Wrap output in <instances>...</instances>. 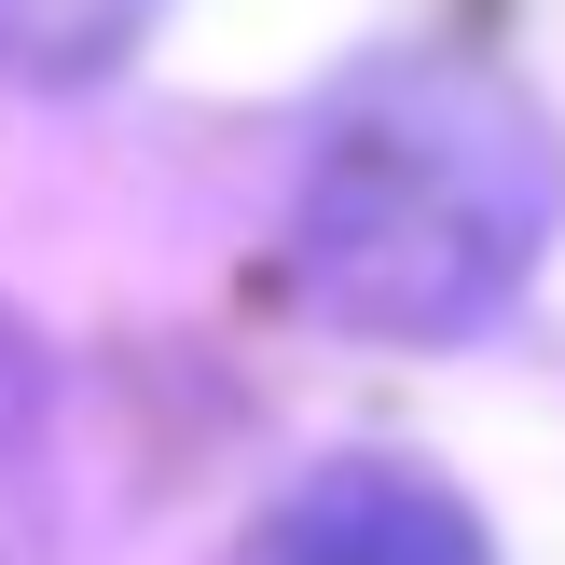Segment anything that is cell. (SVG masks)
<instances>
[{"label": "cell", "mask_w": 565, "mask_h": 565, "mask_svg": "<svg viewBox=\"0 0 565 565\" xmlns=\"http://www.w3.org/2000/svg\"><path fill=\"white\" fill-rule=\"evenodd\" d=\"M166 0H0V70L28 83H97Z\"/></svg>", "instance_id": "3"}, {"label": "cell", "mask_w": 565, "mask_h": 565, "mask_svg": "<svg viewBox=\"0 0 565 565\" xmlns=\"http://www.w3.org/2000/svg\"><path fill=\"white\" fill-rule=\"evenodd\" d=\"M565 221V152L524 110V83L469 55L373 70L331 110L318 166L290 193V303L373 345H456L511 318Z\"/></svg>", "instance_id": "1"}, {"label": "cell", "mask_w": 565, "mask_h": 565, "mask_svg": "<svg viewBox=\"0 0 565 565\" xmlns=\"http://www.w3.org/2000/svg\"><path fill=\"white\" fill-rule=\"evenodd\" d=\"M235 565H497V539H483V511H469L456 483L345 456V469H318V483L276 497Z\"/></svg>", "instance_id": "2"}]
</instances>
